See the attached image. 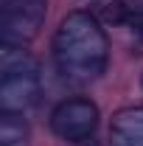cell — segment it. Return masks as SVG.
<instances>
[{
  "instance_id": "9c48e42d",
  "label": "cell",
  "mask_w": 143,
  "mask_h": 146,
  "mask_svg": "<svg viewBox=\"0 0 143 146\" xmlns=\"http://www.w3.org/2000/svg\"><path fill=\"white\" fill-rule=\"evenodd\" d=\"M138 36H140V42H143V25H140V28H138Z\"/></svg>"
},
{
  "instance_id": "ba28073f",
  "label": "cell",
  "mask_w": 143,
  "mask_h": 146,
  "mask_svg": "<svg viewBox=\"0 0 143 146\" xmlns=\"http://www.w3.org/2000/svg\"><path fill=\"white\" fill-rule=\"evenodd\" d=\"M129 14H132V9L126 6L124 0H112L104 6V20L112 23V25H121V23H129Z\"/></svg>"
},
{
  "instance_id": "52a82bcc",
  "label": "cell",
  "mask_w": 143,
  "mask_h": 146,
  "mask_svg": "<svg viewBox=\"0 0 143 146\" xmlns=\"http://www.w3.org/2000/svg\"><path fill=\"white\" fill-rule=\"evenodd\" d=\"M28 127L25 121L17 118V112H3L0 118V146H25Z\"/></svg>"
},
{
  "instance_id": "3957f363",
  "label": "cell",
  "mask_w": 143,
  "mask_h": 146,
  "mask_svg": "<svg viewBox=\"0 0 143 146\" xmlns=\"http://www.w3.org/2000/svg\"><path fill=\"white\" fill-rule=\"evenodd\" d=\"M42 17H45V0H3V17H0L3 42L11 45L34 36Z\"/></svg>"
},
{
  "instance_id": "277c9868",
  "label": "cell",
  "mask_w": 143,
  "mask_h": 146,
  "mask_svg": "<svg viewBox=\"0 0 143 146\" xmlns=\"http://www.w3.org/2000/svg\"><path fill=\"white\" fill-rule=\"evenodd\" d=\"M39 101V84L36 76H20V79H3L0 82V107L3 112H23Z\"/></svg>"
},
{
  "instance_id": "6da1fadb",
  "label": "cell",
  "mask_w": 143,
  "mask_h": 146,
  "mask_svg": "<svg viewBox=\"0 0 143 146\" xmlns=\"http://www.w3.org/2000/svg\"><path fill=\"white\" fill-rule=\"evenodd\" d=\"M54 56L68 79H95L107 65V39L90 14H70L54 36Z\"/></svg>"
},
{
  "instance_id": "30bf717a",
  "label": "cell",
  "mask_w": 143,
  "mask_h": 146,
  "mask_svg": "<svg viewBox=\"0 0 143 146\" xmlns=\"http://www.w3.org/2000/svg\"><path fill=\"white\" fill-rule=\"evenodd\" d=\"M140 84H143V79H140Z\"/></svg>"
},
{
  "instance_id": "7a4b0ae2",
  "label": "cell",
  "mask_w": 143,
  "mask_h": 146,
  "mask_svg": "<svg viewBox=\"0 0 143 146\" xmlns=\"http://www.w3.org/2000/svg\"><path fill=\"white\" fill-rule=\"evenodd\" d=\"M98 124V107L87 98H68L51 112V127L65 141H84Z\"/></svg>"
},
{
  "instance_id": "5b68a950",
  "label": "cell",
  "mask_w": 143,
  "mask_h": 146,
  "mask_svg": "<svg viewBox=\"0 0 143 146\" xmlns=\"http://www.w3.org/2000/svg\"><path fill=\"white\" fill-rule=\"evenodd\" d=\"M112 146H143V110H124L115 115Z\"/></svg>"
},
{
  "instance_id": "8992f818",
  "label": "cell",
  "mask_w": 143,
  "mask_h": 146,
  "mask_svg": "<svg viewBox=\"0 0 143 146\" xmlns=\"http://www.w3.org/2000/svg\"><path fill=\"white\" fill-rule=\"evenodd\" d=\"M36 73H39V65L28 51L3 45V51H0V76L3 79H20V76H36Z\"/></svg>"
}]
</instances>
